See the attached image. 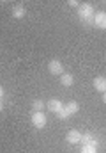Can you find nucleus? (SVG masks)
<instances>
[{
	"instance_id": "1",
	"label": "nucleus",
	"mask_w": 106,
	"mask_h": 153,
	"mask_svg": "<svg viewBox=\"0 0 106 153\" xmlns=\"http://www.w3.org/2000/svg\"><path fill=\"white\" fill-rule=\"evenodd\" d=\"M94 14H96V11H94V7H92L90 2L80 4V7H78V18H80L81 23L92 27L94 25Z\"/></svg>"
},
{
	"instance_id": "2",
	"label": "nucleus",
	"mask_w": 106,
	"mask_h": 153,
	"mask_svg": "<svg viewBox=\"0 0 106 153\" xmlns=\"http://www.w3.org/2000/svg\"><path fill=\"white\" fill-rule=\"evenodd\" d=\"M92 27H96L99 30H106V11H97L94 14V25Z\"/></svg>"
},
{
	"instance_id": "3",
	"label": "nucleus",
	"mask_w": 106,
	"mask_h": 153,
	"mask_svg": "<svg viewBox=\"0 0 106 153\" xmlns=\"http://www.w3.org/2000/svg\"><path fill=\"white\" fill-rule=\"evenodd\" d=\"M30 119H32V125H34L35 128H39V130L44 128V126H46V121H48V119H46V114H44L42 111H41V112H32V117H30Z\"/></svg>"
},
{
	"instance_id": "4",
	"label": "nucleus",
	"mask_w": 106,
	"mask_h": 153,
	"mask_svg": "<svg viewBox=\"0 0 106 153\" xmlns=\"http://www.w3.org/2000/svg\"><path fill=\"white\" fill-rule=\"evenodd\" d=\"M48 70H50V73H51V75H62V73H64V66H62V62H60V61H57V59L50 61Z\"/></svg>"
},
{
	"instance_id": "5",
	"label": "nucleus",
	"mask_w": 106,
	"mask_h": 153,
	"mask_svg": "<svg viewBox=\"0 0 106 153\" xmlns=\"http://www.w3.org/2000/svg\"><path fill=\"white\" fill-rule=\"evenodd\" d=\"M99 141L92 134H81V146H96L97 148Z\"/></svg>"
},
{
	"instance_id": "6",
	"label": "nucleus",
	"mask_w": 106,
	"mask_h": 153,
	"mask_svg": "<svg viewBox=\"0 0 106 153\" xmlns=\"http://www.w3.org/2000/svg\"><path fill=\"white\" fill-rule=\"evenodd\" d=\"M67 143L69 144H80L81 143V132L80 130H71L67 134Z\"/></svg>"
},
{
	"instance_id": "7",
	"label": "nucleus",
	"mask_w": 106,
	"mask_h": 153,
	"mask_svg": "<svg viewBox=\"0 0 106 153\" xmlns=\"http://www.w3.org/2000/svg\"><path fill=\"white\" fill-rule=\"evenodd\" d=\"M94 87L99 93H106V76H96L94 78Z\"/></svg>"
},
{
	"instance_id": "8",
	"label": "nucleus",
	"mask_w": 106,
	"mask_h": 153,
	"mask_svg": "<svg viewBox=\"0 0 106 153\" xmlns=\"http://www.w3.org/2000/svg\"><path fill=\"white\" fill-rule=\"evenodd\" d=\"M46 107H48V111H51L53 114H57V112L64 107V103H62L60 100H50V102L46 103Z\"/></svg>"
},
{
	"instance_id": "9",
	"label": "nucleus",
	"mask_w": 106,
	"mask_h": 153,
	"mask_svg": "<svg viewBox=\"0 0 106 153\" xmlns=\"http://www.w3.org/2000/svg\"><path fill=\"white\" fill-rule=\"evenodd\" d=\"M11 14L14 16V18H18V20H21V18H25V14H27V9L23 7V5H16L12 11H11Z\"/></svg>"
},
{
	"instance_id": "10",
	"label": "nucleus",
	"mask_w": 106,
	"mask_h": 153,
	"mask_svg": "<svg viewBox=\"0 0 106 153\" xmlns=\"http://www.w3.org/2000/svg\"><path fill=\"white\" fill-rule=\"evenodd\" d=\"M60 84L66 85V87H71L74 84V76L71 75V73H62L60 75Z\"/></svg>"
},
{
	"instance_id": "11",
	"label": "nucleus",
	"mask_w": 106,
	"mask_h": 153,
	"mask_svg": "<svg viewBox=\"0 0 106 153\" xmlns=\"http://www.w3.org/2000/svg\"><path fill=\"white\" fill-rule=\"evenodd\" d=\"M64 107H66V111H67V114L69 116L78 114V111H80V103H78V102H69V103L64 105Z\"/></svg>"
},
{
	"instance_id": "12",
	"label": "nucleus",
	"mask_w": 106,
	"mask_h": 153,
	"mask_svg": "<svg viewBox=\"0 0 106 153\" xmlns=\"http://www.w3.org/2000/svg\"><path fill=\"white\" fill-rule=\"evenodd\" d=\"M42 109H44V102L42 100H34L32 102V111L34 112H41Z\"/></svg>"
},
{
	"instance_id": "13",
	"label": "nucleus",
	"mask_w": 106,
	"mask_h": 153,
	"mask_svg": "<svg viewBox=\"0 0 106 153\" xmlns=\"http://www.w3.org/2000/svg\"><path fill=\"white\" fill-rule=\"evenodd\" d=\"M55 116H57L58 119H67V117H71V116L67 114V111H66V107H62V109H60V111H58Z\"/></svg>"
},
{
	"instance_id": "14",
	"label": "nucleus",
	"mask_w": 106,
	"mask_h": 153,
	"mask_svg": "<svg viewBox=\"0 0 106 153\" xmlns=\"http://www.w3.org/2000/svg\"><path fill=\"white\" fill-rule=\"evenodd\" d=\"M80 153H97V148L96 146H81Z\"/></svg>"
},
{
	"instance_id": "15",
	"label": "nucleus",
	"mask_w": 106,
	"mask_h": 153,
	"mask_svg": "<svg viewBox=\"0 0 106 153\" xmlns=\"http://www.w3.org/2000/svg\"><path fill=\"white\" fill-rule=\"evenodd\" d=\"M69 5H71V7H80V4H78L76 0H71V2H69Z\"/></svg>"
},
{
	"instance_id": "16",
	"label": "nucleus",
	"mask_w": 106,
	"mask_h": 153,
	"mask_svg": "<svg viewBox=\"0 0 106 153\" xmlns=\"http://www.w3.org/2000/svg\"><path fill=\"white\" fill-rule=\"evenodd\" d=\"M4 93H5V91H4V87L0 85V100H2V96H4Z\"/></svg>"
},
{
	"instance_id": "17",
	"label": "nucleus",
	"mask_w": 106,
	"mask_h": 153,
	"mask_svg": "<svg viewBox=\"0 0 106 153\" xmlns=\"http://www.w3.org/2000/svg\"><path fill=\"white\" fill-rule=\"evenodd\" d=\"M2 111H4V102L0 100V112H2Z\"/></svg>"
},
{
	"instance_id": "18",
	"label": "nucleus",
	"mask_w": 106,
	"mask_h": 153,
	"mask_svg": "<svg viewBox=\"0 0 106 153\" xmlns=\"http://www.w3.org/2000/svg\"><path fill=\"white\" fill-rule=\"evenodd\" d=\"M103 102L106 103V93H103Z\"/></svg>"
}]
</instances>
